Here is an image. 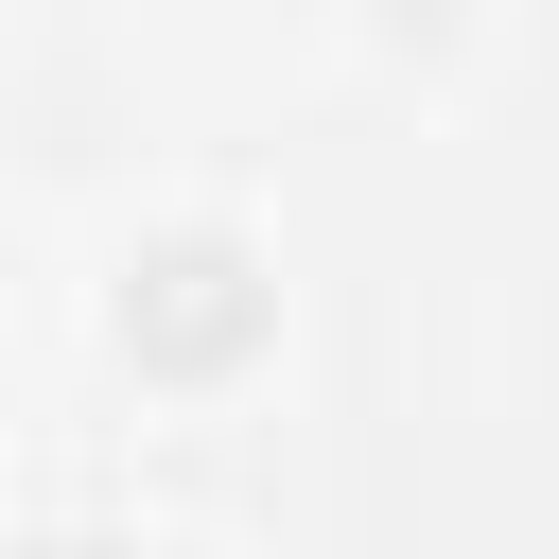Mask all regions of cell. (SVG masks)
Instances as JSON below:
<instances>
[{
    "label": "cell",
    "instance_id": "cell-2",
    "mask_svg": "<svg viewBox=\"0 0 559 559\" xmlns=\"http://www.w3.org/2000/svg\"><path fill=\"white\" fill-rule=\"evenodd\" d=\"M122 559H192V542H122Z\"/></svg>",
    "mask_w": 559,
    "mask_h": 559
},
{
    "label": "cell",
    "instance_id": "cell-1",
    "mask_svg": "<svg viewBox=\"0 0 559 559\" xmlns=\"http://www.w3.org/2000/svg\"><path fill=\"white\" fill-rule=\"evenodd\" d=\"M105 332H122V367H157V384H227V367L280 332V280H262L245 227H157V245L122 262Z\"/></svg>",
    "mask_w": 559,
    "mask_h": 559
}]
</instances>
